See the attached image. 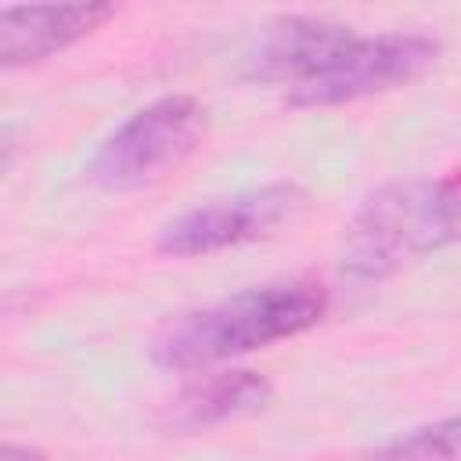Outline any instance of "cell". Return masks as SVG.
<instances>
[{
  "mask_svg": "<svg viewBox=\"0 0 461 461\" xmlns=\"http://www.w3.org/2000/svg\"><path fill=\"white\" fill-rule=\"evenodd\" d=\"M205 133V108L187 94H166L133 112L94 151L86 176L94 187L126 194L158 184L194 155Z\"/></svg>",
  "mask_w": 461,
  "mask_h": 461,
  "instance_id": "cell-3",
  "label": "cell"
},
{
  "mask_svg": "<svg viewBox=\"0 0 461 461\" xmlns=\"http://www.w3.org/2000/svg\"><path fill=\"white\" fill-rule=\"evenodd\" d=\"M436 58H439V40L425 32L357 36L331 68L292 86L285 101L292 108H331V104L389 94L421 79L436 65Z\"/></svg>",
  "mask_w": 461,
  "mask_h": 461,
  "instance_id": "cell-5",
  "label": "cell"
},
{
  "mask_svg": "<svg viewBox=\"0 0 461 461\" xmlns=\"http://www.w3.org/2000/svg\"><path fill=\"white\" fill-rule=\"evenodd\" d=\"M14 155H18V140L7 130H0V176L14 166Z\"/></svg>",
  "mask_w": 461,
  "mask_h": 461,
  "instance_id": "cell-11",
  "label": "cell"
},
{
  "mask_svg": "<svg viewBox=\"0 0 461 461\" xmlns=\"http://www.w3.org/2000/svg\"><path fill=\"white\" fill-rule=\"evenodd\" d=\"M274 389L263 375L234 367V371H202V378L187 382L166 407V425L176 432H198L223 421L249 418L270 403Z\"/></svg>",
  "mask_w": 461,
  "mask_h": 461,
  "instance_id": "cell-8",
  "label": "cell"
},
{
  "mask_svg": "<svg viewBox=\"0 0 461 461\" xmlns=\"http://www.w3.org/2000/svg\"><path fill=\"white\" fill-rule=\"evenodd\" d=\"M353 40L357 32L339 22L303 18V14L277 18L274 25L263 29L256 47L245 54L241 76L252 83H288L292 90L321 76L324 68H331Z\"/></svg>",
  "mask_w": 461,
  "mask_h": 461,
  "instance_id": "cell-6",
  "label": "cell"
},
{
  "mask_svg": "<svg viewBox=\"0 0 461 461\" xmlns=\"http://www.w3.org/2000/svg\"><path fill=\"white\" fill-rule=\"evenodd\" d=\"M457 238V180H393L375 187L342 230L339 270L371 285Z\"/></svg>",
  "mask_w": 461,
  "mask_h": 461,
  "instance_id": "cell-2",
  "label": "cell"
},
{
  "mask_svg": "<svg viewBox=\"0 0 461 461\" xmlns=\"http://www.w3.org/2000/svg\"><path fill=\"white\" fill-rule=\"evenodd\" d=\"M367 461H457V418L411 429L367 454Z\"/></svg>",
  "mask_w": 461,
  "mask_h": 461,
  "instance_id": "cell-9",
  "label": "cell"
},
{
  "mask_svg": "<svg viewBox=\"0 0 461 461\" xmlns=\"http://www.w3.org/2000/svg\"><path fill=\"white\" fill-rule=\"evenodd\" d=\"M324 310L328 292L317 281L256 285L173 321L155 339L151 360L166 371H205L220 360L310 331Z\"/></svg>",
  "mask_w": 461,
  "mask_h": 461,
  "instance_id": "cell-1",
  "label": "cell"
},
{
  "mask_svg": "<svg viewBox=\"0 0 461 461\" xmlns=\"http://www.w3.org/2000/svg\"><path fill=\"white\" fill-rule=\"evenodd\" d=\"M0 461H47L36 447H22V443H0Z\"/></svg>",
  "mask_w": 461,
  "mask_h": 461,
  "instance_id": "cell-10",
  "label": "cell"
},
{
  "mask_svg": "<svg viewBox=\"0 0 461 461\" xmlns=\"http://www.w3.org/2000/svg\"><path fill=\"white\" fill-rule=\"evenodd\" d=\"M115 14V4H14L0 7V68H22L47 61L90 32H97Z\"/></svg>",
  "mask_w": 461,
  "mask_h": 461,
  "instance_id": "cell-7",
  "label": "cell"
},
{
  "mask_svg": "<svg viewBox=\"0 0 461 461\" xmlns=\"http://www.w3.org/2000/svg\"><path fill=\"white\" fill-rule=\"evenodd\" d=\"M306 209H310L306 187H299L295 180H274L180 212L158 230V252L191 259V256L238 249L299 223Z\"/></svg>",
  "mask_w": 461,
  "mask_h": 461,
  "instance_id": "cell-4",
  "label": "cell"
}]
</instances>
